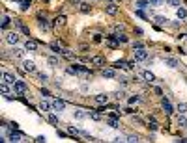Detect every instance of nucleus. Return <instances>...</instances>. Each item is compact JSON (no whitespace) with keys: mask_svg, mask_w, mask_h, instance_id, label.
Returning a JSON list of instances; mask_svg holds the SVG:
<instances>
[{"mask_svg":"<svg viewBox=\"0 0 187 143\" xmlns=\"http://www.w3.org/2000/svg\"><path fill=\"white\" fill-rule=\"evenodd\" d=\"M19 41H21V36L17 34V32H6V43H9V45H17Z\"/></svg>","mask_w":187,"mask_h":143,"instance_id":"1","label":"nucleus"},{"mask_svg":"<svg viewBox=\"0 0 187 143\" xmlns=\"http://www.w3.org/2000/svg\"><path fill=\"white\" fill-rule=\"evenodd\" d=\"M26 89H28V87H26V84H25L23 80H17V82L13 84V91H15L17 95H25Z\"/></svg>","mask_w":187,"mask_h":143,"instance_id":"2","label":"nucleus"},{"mask_svg":"<svg viewBox=\"0 0 187 143\" xmlns=\"http://www.w3.org/2000/svg\"><path fill=\"white\" fill-rule=\"evenodd\" d=\"M105 13H107V15H111V17H114V15L118 13V6H116L114 2H109V4L105 6Z\"/></svg>","mask_w":187,"mask_h":143,"instance_id":"3","label":"nucleus"},{"mask_svg":"<svg viewBox=\"0 0 187 143\" xmlns=\"http://www.w3.org/2000/svg\"><path fill=\"white\" fill-rule=\"evenodd\" d=\"M65 20H68V19H65V15H58L56 19L52 20V26H54V28H62V26H65Z\"/></svg>","mask_w":187,"mask_h":143,"instance_id":"4","label":"nucleus"},{"mask_svg":"<svg viewBox=\"0 0 187 143\" xmlns=\"http://www.w3.org/2000/svg\"><path fill=\"white\" fill-rule=\"evenodd\" d=\"M2 82H6V84H12V85H13V84L17 82V78H15V76H13L12 73H6V71H4V73H2Z\"/></svg>","mask_w":187,"mask_h":143,"instance_id":"5","label":"nucleus"},{"mask_svg":"<svg viewBox=\"0 0 187 143\" xmlns=\"http://www.w3.org/2000/svg\"><path fill=\"white\" fill-rule=\"evenodd\" d=\"M52 110H54V112H64V110H65V102L60 101V98L52 101Z\"/></svg>","mask_w":187,"mask_h":143,"instance_id":"6","label":"nucleus"},{"mask_svg":"<svg viewBox=\"0 0 187 143\" xmlns=\"http://www.w3.org/2000/svg\"><path fill=\"white\" fill-rule=\"evenodd\" d=\"M140 76H142V80H144V82H155V74H153V73H150V71H142L140 73Z\"/></svg>","mask_w":187,"mask_h":143,"instance_id":"7","label":"nucleus"},{"mask_svg":"<svg viewBox=\"0 0 187 143\" xmlns=\"http://www.w3.org/2000/svg\"><path fill=\"white\" fill-rule=\"evenodd\" d=\"M161 108H163V112L167 113V115H170L172 112H174V108H172V104L167 101V98H163V102H161Z\"/></svg>","mask_w":187,"mask_h":143,"instance_id":"8","label":"nucleus"},{"mask_svg":"<svg viewBox=\"0 0 187 143\" xmlns=\"http://www.w3.org/2000/svg\"><path fill=\"white\" fill-rule=\"evenodd\" d=\"M90 63L95 65V67H103V65H105V58H103V56H92V58H90Z\"/></svg>","mask_w":187,"mask_h":143,"instance_id":"9","label":"nucleus"},{"mask_svg":"<svg viewBox=\"0 0 187 143\" xmlns=\"http://www.w3.org/2000/svg\"><path fill=\"white\" fill-rule=\"evenodd\" d=\"M148 58V52L144 48H137L135 50V61H140V60H146Z\"/></svg>","mask_w":187,"mask_h":143,"instance_id":"10","label":"nucleus"},{"mask_svg":"<svg viewBox=\"0 0 187 143\" xmlns=\"http://www.w3.org/2000/svg\"><path fill=\"white\" fill-rule=\"evenodd\" d=\"M101 74L105 76V78H116V71H114L112 67H103Z\"/></svg>","mask_w":187,"mask_h":143,"instance_id":"11","label":"nucleus"},{"mask_svg":"<svg viewBox=\"0 0 187 143\" xmlns=\"http://www.w3.org/2000/svg\"><path fill=\"white\" fill-rule=\"evenodd\" d=\"M25 50H30V52H36V50H38V43H36L34 39H28V41L25 43Z\"/></svg>","mask_w":187,"mask_h":143,"instance_id":"12","label":"nucleus"},{"mask_svg":"<svg viewBox=\"0 0 187 143\" xmlns=\"http://www.w3.org/2000/svg\"><path fill=\"white\" fill-rule=\"evenodd\" d=\"M23 67H25V71H26V73H36V63H34V61H30V60L23 61Z\"/></svg>","mask_w":187,"mask_h":143,"instance_id":"13","label":"nucleus"},{"mask_svg":"<svg viewBox=\"0 0 187 143\" xmlns=\"http://www.w3.org/2000/svg\"><path fill=\"white\" fill-rule=\"evenodd\" d=\"M39 110H41V112H51V110H52V102H49V101H41L39 102Z\"/></svg>","mask_w":187,"mask_h":143,"instance_id":"14","label":"nucleus"},{"mask_svg":"<svg viewBox=\"0 0 187 143\" xmlns=\"http://www.w3.org/2000/svg\"><path fill=\"white\" fill-rule=\"evenodd\" d=\"M176 17H178V20H185L187 19V9L180 6L178 9H176Z\"/></svg>","mask_w":187,"mask_h":143,"instance_id":"15","label":"nucleus"},{"mask_svg":"<svg viewBox=\"0 0 187 143\" xmlns=\"http://www.w3.org/2000/svg\"><path fill=\"white\" fill-rule=\"evenodd\" d=\"M94 101H95L97 104H107V101H109V95H105V93H99V95H95V97H94Z\"/></svg>","mask_w":187,"mask_h":143,"instance_id":"16","label":"nucleus"},{"mask_svg":"<svg viewBox=\"0 0 187 143\" xmlns=\"http://www.w3.org/2000/svg\"><path fill=\"white\" fill-rule=\"evenodd\" d=\"M178 125H180V128H187V117L183 113L178 115Z\"/></svg>","mask_w":187,"mask_h":143,"instance_id":"17","label":"nucleus"},{"mask_svg":"<svg viewBox=\"0 0 187 143\" xmlns=\"http://www.w3.org/2000/svg\"><path fill=\"white\" fill-rule=\"evenodd\" d=\"M90 11H92V6H90V4H86V2H82V4H81V13L88 15Z\"/></svg>","mask_w":187,"mask_h":143,"instance_id":"18","label":"nucleus"},{"mask_svg":"<svg viewBox=\"0 0 187 143\" xmlns=\"http://www.w3.org/2000/svg\"><path fill=\"white\" fill-rule=\"evenodd\" d=\"M23 54H25V50H21V48H17V47L13 45V50H12V56H13V58H23Z\"/></svg>","mask_w":187,"mask_h":143,"instance_id":"19","label":"nucleus"},{"mask_svg":"<svg viewBox=\"0 0 187 143\" xmlns=\"http://www.w3.org/2000/svg\"><path fill=\"white\" fill-rule=\"evenodd\" d=\"M107 125L111 126V128H118V125H120V123H118V119H114V117H109V119H107Z\"/></svg>","mask_w":187,"mask_h":143,"instance_id":"20","label":"nucleus"},{"mask_svg":"<svg viewBox=\"0 0 187 143\" xmlns=\"http://www.w3.org/2000/svg\"><path fill=\"white\" fill-rule=\"evenodd\" d=\"M135 6H137L139 9H144V8H148V6H150V0H139Z\"/></svg>","mask_w":187,"mask_h":143,"instance_id":"21","label":"nucleus"},{"mask_svg":"<svg viewBox=\"0 0 187 143\" xmlns=\"http://www.w3.org/2000/svg\"><path fill=\"white\" fill-rule=\"evenodd\" d=\"M167 4H169L170 8H176V9H178V8L182 6V0H167Z\"/></svg>","mask_w":187,"mask_h":143,"instance_id":"22","label":"nucleus"},{"mask_svg":"<svg viewBox=\"0 0 187 143\" xmlns=\"http://www.w3.org/2000/svg\"><path fill=\"white\" fill-rule=\"evenodd\" d=\"M9 141H21V134L19 132H9Z\"/></svg>","mask_w":187,"mask_h":143,"instance_id":"23","label":"nucleus"},{"mask_svg":"<svg viewBox=\"0 0 187 143\" xmlns=\"http://www.w3.org/2000/svg\"><path fill=\"white\" fill-rule=\"evenodd\" d=\"M155 23H157V24H167V23H169V19H167V17H163V15H157V17H155Z\"/></svg>","mask_w":187,"mask_h":143,"instance_id":"24","label":"nucleus"},{"mask_svg":"<svg viewBox=\"0 0 187 143\" xmlns=\"http://www.w3.org/2000/svg\"><path fill=\"white\" fill-rule=\"evenodd\" d=\"M68 134H69V136H73V138H77V136L81 134V132L77 130V128H73V126H68Z\"/></svg>","mask_w":187,"mask_h":143,"instance_id":"25","label":"nucleus"},{"mask_svg":"<svg viewBox=\"0 0 187 143\" xmlns=\"http://www.w3.org/2000/svg\"><path fill=\"white\" fill-rule=\"evenodd\" d=\"M9 23H12V19H9V17H4V19H2V30H4V32L8 30V26H9Z\"/></svg>","mask_w":187,"mask_h":143,"instance_id":"26","label":"nucleus"},{"mask_svg":"<svg viewBox=\"0 0 187 143\" xmlns=\"http://www.w3.org/2000/svg\"><path fill=\"white\" fill-rule=\"evenodd\" d=\"M176 110H178L180 113H185V112H187V102H180V104H178V108H176Z\"/></svg>","mask_w":187,"mask_h":143,"instance_id":"27","label":"nucleus"},{"mask_svg":"<svg viewBox=\"0 0 187 143\" xmlns=\"http://www.w3.org/2000/svg\"><path fill=\"white\" fill-rule=\"evenodd\" d=\"M125 141H129V143H137V141H140V138H139L137 134H135V136L131 134V136H127V138H125Z\"/></svg>","mask_w":187,"mask_h":143,"instance_id":"28","label":"nucleus"},{"mask_svg":"<svg viewBox=\"0 0 187 143\" xmlns=\"http://www.w3.org/2000/svg\"><path fill=\"white\" fill-rule=\"evenodd\" d=\"M47 61H49V65L51 67H58V60L54 58V56H51V58H47Z\"/></svg>","mask_w":187,"mask_h":143,"instance_id":"29","label":"nucleus"},{"mask_svg":"<svg viewBox=\"0 0 187 143\" xmlns=\"http://www.w3.org/2000/svg\"><path fill=\"white\" fill-rule=\"evenodd\" d=\"M148 128L150 130H157L159 126H157V123H155V119H153V117H150V125H148Z\"/></svg>","mask_w":187,"mask_h":143,"instance_id":"30","label":"nucleus"},{"mask_svg":"<svg viewBox=\"0 0 187 143\" xmlns=\"http://www.w3.org/2000/svg\"><path fill=\"white\" fill-rule=\"evenodd\" d=\"M165 65H169V67H176V65H178V61H176L174 58H169V60H165Z\"/></svg>","mask_w":187,"mask_h":143,"instance_id":"31","label":"nucleus"},{"mask_svg":"<svg viewBox=\"0 0 187 143\" xmlns=\"http://www.w3.org/2000/svg\"><path fill=\"white\" fill-rule=\"evenodd\" d=\"M62 56H64V58H68V60H75V54H73V52H69V50H64V52H62Z\"/></svg>","mask_w":187,"mask_h":143,"instance_id":"32","label":"nucleus"},{"mask_svg":"<svg viewBox=\"0 0 187 143\" xmlns=\"http://www.w3.org/2000/svg\"><path fill=\"white\" fill-rule=\"evenodd\" d=\"M165 2H167V0H150V6H155L157 8V6H163Z\"/></svg>","mask_w":187,"mask_h":143,"instance_id":"33","label":"nucleus"},{"mask_svg":"<svg viewBox=\"0 0 187 143\" xmlns=\"http://www.w3.org/2000/svg\"><path fill=\"white\" fill-rule=\"evenodd\" d=\"M90 117H92L94 121H101V113H99V112H90Z\"/></svg>","mask_w":187,"mask_h":143,"instance_id":"34","label":"nucleus"},{"mask_svg":"<svg viewBox=\"0 0 187 143\" xmlns=\"http://www.w3.org/2000/svg\"><path fill=\"white\" fill-rule=\"evenodd\" d=\"M49 123H51V125H58V117L52 115V113H49Z\"/></svg>","mask_w":187,"mask_h":143,"instance_id":"35","label":"nucleus"},{"mask_svg":"<svg viewBox=\"0 0 187 143\" xmlns=\"http://www.w3.org/2000/svg\"><path fill=\"white\" fill-rule=\"evenodd\" d=\"M0 91H2V93H8V91H9V84L2 82V84H0Z\"/></svg>","mask_w":187,"mask_h":143,"instance_id":"36","label":"nucleus"},{"mask_svg":"<svg viewBox=\"0 0 187 143\" xmlns=\"http://www.w3.org/2000/svg\"><path fill=\"white\" fill-rule=\"evenodd\" d=\"M75 117H77V119H84V117H86V113L82 112V110H77V112H75Z\"/></svg>","mask_w":187,"mask_h":143,"instance_id":"37","label":"nucleus"},{"mask_svg":"<svg viewBox=\"0 0 187 143\" xmlns=\"http://www.w3.org/2000/svg\"><path fill=\"white\" fill-rule=\"evenodd\" d=\"M38 78H39L41 82H47V80H49V76H47L45 73H38Z\"/></svg>","mask_w":187,"mask_h":143,"instance_id":"38","label":"nucleus"},{"mask_svg":"<svg viewBox=\"0 0 187 143\" xmlns=\"http://www.w3.org/2000/svg\"><path fill=\"white\" fill-rule=\"evenodd\" d=\"M116 37L120 43H127V36H124V34H116Z\"/></svg>","mask_w":187,"mask_h":143,"instance_id":"39","label":"nucleus"},{"mask_svg":"<svg viewBox=\"0 0 187 143\" xmlns=\"http://www.w3.org/2000/svg\"><path fill=\"white\" fill-rule=\"evenodd\" d=\"M139 101H140V97H139V95L129 97V104H135V102H139Z\"/></svg>","mask_w":187,"mask_h":143,"instance_id":"40","label":"nucleus"},{"mask_svg":"<svg viewBox=\"0 0 187 143\" xmlns=\"http://www.w3.org/2000/svg\"><path fill=\"white\" fill-rule=\"evenodd\" d=\"M28 6H30V0H25V2L21 4V9H23V11H26V9H28Z\"/></svg>","mask_w":187,"mask_h":143,"instance_id":"41","label":"nucleus"},{"mask_svg":"<svg viewBox=\"0 0 187 143\" xmlns=\"http://www.w3.org/2000/svg\"><path fill=\"white\" fill-rule=\"evenodd\" d=\"M137 48H144V45H142L140 41H135L133 43V50H137Z\"/></svg>","mask_w":187,"mask_h":143,"instance_id":"42","label":"nucleus"},{"mask_svg":"<svg viewBox=\"0 0 187 143\" xmlns=\"http://www.w3.org/2000/svg\"><path fill=\"white\" fill-rule=\"evenodd\" d=\"M124 95H125L124 91H116V93H114V98H116V101H120V98H124Z\"/></svg>","mask_w":187,"mask_h":143,"instance_id":"43","label":"nucleus"},{"mask_svg":"<svg viewBox=\"0 0 187 143\" xmlns=\"http://www.w3.org/2000/svg\"><path fill=\"white\" fill-rule=\"evenodd\" d=\"M45 139H47L45 136H38V138H36L34 141H36V143H45Z\"/></svg>","mask_w":187,"mask_h":143,"instance_id":"44","label":"nucleus"},{"mask_svg":"<svg viewBox=\"0 0 187 143\" xmlns=\"http://www.w3.org/2000/svg\"><path fill=\"white\" fill-rule=\"evenodd\" d=\"M69 4H71V6H81L82 2H81V0H69Z\"/></svg>","mask_w":187,"mask_h":143,"instance_id":"45","label":"nucleus"},{"mask_svg":"<svg viewBox=\"0 0 187 143\" xmlns=\"http://www.w3.org/2000/svg\"><path fill=\"white\" fill-rule=\"evenodd\" d=\"M41 95H43V97H49V95H51V91H49V89H45V87H43V89H41Z\"/></svg>","mask_w":187,"mask_h":143,"instance_id":"46","label":"nucleus"},{"mask_svg":"<svg viewBox=\"0 0 187 143\" xmlns=\"http://www.w3.org/2000/svg\"><path fill=\"white\" fill-rule=\"evenodd\" d=\"M101 39H103V37H101L99 34H95V36H94V41H95V43H101Z\"/></svg>","mask_w":187,"mask_h":143,"instance_id":"47","label":"nucleus"},{"mask_svg":"<svg viewBox=\"0 0 187 143\" xmlns=\"http://www.w3.org/2000/svg\"><path fill=\"white\" fill-rule=\"evenodd\" d=\"M153 93H155V95H159V97H163V91L159 89V87H155V89H153Z\"/></svg>","mask_w":187,"mask_h":143,"instance_id":"48","label":"nucleus"},{"mask_svg":"<svg viewBox=\"0 0 187 143\" xmlns=\"http://www.w3.org/2000/svg\"><path fill=\"white\" fill-rule=\"evenodd\" d=\"M124 112H125V113H133V112H135V110H133V108H131V106H127V108L124 110Z\"/></svg>","mask_w":187,"mask_h":143,"instance_id":"49","label":"nucleus"},{"mask_svg":"<svg viewBox=\"0 0 187 143\" xmlns=\"http://www.w3.org/2000/svg\"><path fill=\"white\" fill-rule=\"evenodd\" d=\"M114 30H116V32H120V30H124V24H116V26H114Z\"/></svg>","mask_w":187,"mask_h":143,"instance_id":"50","label":"nucleus"},{"mask_svg":"<svg viewBox=\"0 0 187 143\" xmlns=\"http://www.w3.org/2000/svg\"><path fill=\"white\" fill-rule=\"evenodd\" d=\"M56 134H58L60 138H65V132H62V130H56Z\"/></svg>","mask_w":187,"mask_h":143,"instance_id":"51","label":"nucleus"},{"mask_svg":"<svg viewBox=\"0 0 187 143\" xmlns=\"http://www.w3.org/2000/svg\"><path fill=\"white\" fill-rule=\"evenodd\" d=\"M112 141H116V143H118V141H125V139H124V138H120V136H116V138H114Z\"/></svg>","mask_w":187,"mask_h":143,"instance_id":"52","label":"nucleus"}]
</instances>
